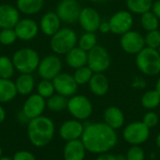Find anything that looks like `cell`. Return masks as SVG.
<instances>
[{
  "mask_svg": "<svg viewBox=\"0 0 160 160\" xmlns=\"http://www.w3.org/2000/svg\"><path fill=\"white\" fill-rule=\"evenodd\" d=\"M81 141L86 151L100 155L108 153L114 148L118 142V137L115 130L107 124L104 122H97L84 126Z\"/></svg>",
  "mask_w": 160,
  "mask_h": 160,
  "instance_id": "obj_1",
  "label": "cell"
},
{
  "mask_svg": "<svg viewBox=\"0 0 160 160\" xmlns=\"http://www.w3.org/2000/svg\"><path fill=\"white\" fill-rule=\"evenodd\" d=\"M55 133V127L53 121L47 117L40 115L37 118L31 119L27 124V136L30 142L41 148L48 145Z\"/></svg>",
  "mask_w": 160,
  "mask_h": 160,
  "instance_id": "obj_2",
  "label": "cell"
},
{
  "mask_svg": "<svg viewBox=\"0 0 160 160\" xmlns=\"http://www.w3.org/2000/svg\"><path fill=\"white\" fill-rule=\"evenodd\" d=\"M12 62L15 69L21 74H32L38 69L40 57L38 52L32 48H22L12 55Z\"/></svg>",
  "mask_w": 160,
  "mask_h": 160,
  "instance_id": "obj_3",
  "label": "cell"
},
{
  "mask_svg": "<svg viewBox=\"0 0 160 160\" xmlns=\"http://www.w3.org/2000/svg\"><path fill=\"white\" fill-rule=\"evenodd\" d=\"M78 37L74 30L68 27L60 28L51 37L50 47L55 54H67L70 50L76 47Z\"/></svg>",
  "mask_w": 160,
  "mask_h": 160,
  "instance_id": "obj_4",
  "label": "cell"
},
{
  "mask_svg": "<svg viewBox=\"0 0 160 160\" xmlns=\"http://www.w3.org/2000/svg\"><path fill=\"white\" fill-rule=\"evenodd\" d=\"M139 70L146 76H156L160 73V54L158 50L144 47L136 56Z\"/></svg>",
  "mask_w": 160,
  "mask_h": 160,
  "instance_id": "obj_5",
  "label": "cell"
},
{
  "mask_svg": "<svg viewBox=\"0 0 160 160\" xmlns=\"http://www.w3.org/2000/svg\"><path fill=\"white\" fill-rule=\"evenodd\" d=\"M68 111L77 120L88 119L93 113V105L90 99L82 95H74L68 100Z\"/></svg>",
  "mask_w": 160,
  "mask_h": 160,
  "instance_id": "obj_6",
  "label": "cell"
},
{
  "mask_svg": "<svg viewBox=\"0 0 160 160\" xmlns=\"http://www.w3.org/2000/svg\"><path fill=\"white\" fill-rule=\"evenodd\" d=\"M150 136V128L142 121H135L128 124L123 131L125 141L131 145H141L147 142Z\"/></svg>",
  "mask_w": 160,
  "mask_h": 160,
  "instance_id": "obj_7",
  "label": "cell"
},
{
  "mask_svg": "<svg viewBox=\"0 0 160 160\" xmlns=\"http://www.w3.org/2000/svg\"><path fill=\"white\" fill-rule=\"evenodd\" d=\"M110 65L111 56L104 47L97 45L88 52L87 66L94 73H103L110 68Z\"/></svg>",
  "mask_w": 160,
  "mask_h": 160,
  "instance_id": "obj_8",
  "label": "cell"
},
{
  "mask_svg": "<svg viewBox=\"0 0 160 160\" xmlns=\"http://www.w3.org/2000/svg\"><path fill=\"white\" fill-rule=\"evenodd\" d=\"M38 73L42 80L52 81L62 70V61L56 54H49L40 59Z\"/></svg>",
  "mask_w": 160,
  "mask_h": 160,
  "instance_id": "obj_9",
  "label": "cell"
},
{
  "mask_svg": "<svg viewBox=\"0 0 160 160\" xmlns=\"http://www.w3.org/2000/svg\"><path fill=\"white\" fill-rule=\"evenodd\" d=\"M82 8L77 0H61L55 9V13L65 23H74L78 22Z\"/></svg>",
  "mask_w": 160,
  "mask_h": 160,
  "instance_id": "obj_10",
  "label": "cell"
},
{
  "mask_svg": "<svg viewBox=\"0 0 160 160\" xmlns=\"http://www.w3.org/2000/svg\"><path fill=\"white\" fill-rule=\"evenodd\" d=\"M111 32L116 35H124L131 30L133 25V16L128 10L115 12L109 20Z\"/></svg>",
  "mask_w": 160,
  "mask_h": 160,
  "instance_id": "obj_11",
  "label": "cell"
},
{
  "mask_svg": "<svg viewBox=\"0 0 160 160\" xmlns=\"http://www.w3.org/2000/svg\"><path fill=\"white\" fill-rule=\"evenodd\" d=\"M120 45L127 53L137 55L145 47V39L141 33L130 30L122 35Z\"/></svg>",
  "mask_w": 160,
  "mask_h": 160,
  "instance_id": "obj_12",
  "label": "cell"
},
{
  "mask_svg": "<svg viewBox=\"0 0 160 160\" xmlns=\"http://www.w3.org/2000/svg\"><path fill=\"white\" fill-rule=\"evenodd\" d=\"M52 83L55 92L66 98L74 96L79 86L73 75H70L68 73H62V72L52 80Z\"/></svg>",
  "mask_w": 160,
  "mask_h": 160,
  "instance_id": "obj_13",
  "label": "cell"
},
{
  "mask_svg": "<svg viewBox=\"0 0 160 160\" xmlns=\"http://www.w3.org/2000/svg\"><path fill=\"white\" fill-rule=\"evenodd\" d=\"M18 39L22 41H30L37 38L39 32V26L37 22L31 18L20 19L14 27Z\"/></svg>",
  "mask_w": 160,
  "mask_h": 160,
  "instance_id": "obj_14",
  "label": "cell"
},
{
  "mask_svg": "<svg viewBox=\"0 0 160 160\" xmlns=\"http://www.w3.org/2000/svg\"><path fill=\"white\" fill-rule=\"evenodd\" d=\"M46 108V100L38 93L30 95L23 103L22 112L30 121L31 119L37 118L42 115Z\"/></svg>",
  "mask_w": 160,
  "mask_h": 160,
  "instance_id": "obj_15",
  "label": "cell"
},
{
  "mask_svg": "<svg viewBox=\"0 0 160 160\" xmlns=\"http://www.w3.org/2000/svg\"><path fill=\"white\" fill-rule=\"evenodd\" d=\"M78 22L85 32L95 33L99 28L101 19L99 13L95 8L91 7H85L82 8Z\"/></svg>",
  "mask_w": 160,
  "mask_h": 160,
  "instance_id": "obj_16",
  "label": "cell"
},
{
  "mask_svg": "<svg viewBox=\"0 0 160 160\" xmlns=\"http://www.w3.org/2000/svg\"><path fill=\"white\" fill-rule=\"evenodd\" d=\"M83 130L84 125H82L80 120H68L61 125L59 128V135L64 141L70 142L74 140H80Z\"/></svg>",
  "mask_w": 160,
  "mask_h": 160,
  "instance_id": "obj_17",
  "label": "cell"
},
{
  "mask_svg": "<svg viewBox=\"0 0 160 160\" xmlns=\"http://www.w3.org/2000/svg\"><path fill=\"white\" fill-rule=\"evenodd\" d=\"M20 11L9 4L0 5V29L14 28L20 21Z\"/></svg>",
  "mask_w": 160,
  "mask_h": 160,
  "instance_id": "obj_18",
  "label": "cell"
},
{
  "mask_svg": "<svg viewBox=\"0 0 160 160\" xmlns=\"http://www.w3.org/2000/svg\"><path fill=\"white\" fill-rule=\"evenodd\" d=\"M61 22L55 11L46 12L39 21V31L46 36L52 37L61 28Z\"/></svg>",
  "mask_w": 160,
  "mask_h": 160,
  "instance_id": "obj_19",
  "label": "cell"
},
{
  "mask_svg": "<svg viewBox=\"0 0 160 160\" xmlns=\"http://www.w3.org/2000/svg\"><path fill=\"white\" fill-rule=\"evenodd\" d=\"M85 155L86 149L81 139L67 142L63 150L65 160H84Z\"/></svg>",
  "mask_w": 160,
  "mask_h": 160,
  "instance_id": "obj_20",
  "label": "cell"
},
{
  "mask_svg": "<svg viewBox=\"0 0 160 160\" xmlns=\"http://www.w3.org/2000/svg\"><path fill=\"white\" fill-rule=\"evenodd\" d=\"M104 123L110 128L116 130L123 127L125 123V115L121 109L115 106L108 107L103 113Z\"/></svg>",
  "mask_w": 160,
  "mask_h": 160,
  "instance_id": "obj_21",
  "label": "cell"
},
{
  "mask_svg": "<svg viewBox=\"0 0 160 160\" xmlns=\"http://www.w3.org/2000/svg\"><path fill=\"white\" fill-rule=\"evenodd\" d=\"M88 52L81 49L79 46L74 47L66 54V62L71 68L77 69L82 67L87 66Z\"/></svg>",
  "mask_w": 160,
  "mask_h": 160,
  "instance_id": "obj_22",
  "label": "cell"
},
{
  "mask_svg": "<svg viewBox=\"0 0 160 160\" xmlns=\"http://www.w3.org/2000/svg\"><path fill=\"white\" fill-rule=\"evenodd\" d=\"M88 83L91 92L98 97H103L109 91V80L103 73H94Z\"/></svg>",
  "mask_w": 160,
  "mask_h": 160,
  "instance_id": "obj_23",
  "label": "cell"
},
{
  "mask_svg": "<svg viewBox=\"0 0 160 160\" xmlns=\"http://www.w3.org/2000/svg\"><path fill=\"white\" fill-rule=\"evenodd\" d=\"M14 83L17 93L22 96H29L35 88V79L32 74H21Z\"/></svg>",
  "mask_w": 160,
  "mask_h": 160,
  "instance_id": "obj_24",
  "label": "cell"
},
{
  "mask_svg": "<svg viewBox=\"0 0 160 160\" xmlns=\"http://www.w3.org/2000/svg\"><path fill=\"white\" fill-rule=\"evenodd\" d=\"M44 6V0H17L16 8L20 13L34 15L38 13Z\"/></svg>",
  "mask_w": 160,
  "mask_h": 160,
  "instance_id": "obj_25",
  "label": "cell"
},
{
  "mask_svg": "<svg viewBox=\"0 0 160 160\" xmlns=\"http://www.w3.org/2000/svg\"><path fill=\"white\" fill-rule=\"evenodd\" d=\"M17 90L14 82L10 79L0 78V103H8L17 96Z\"/></svg>",
  "mask_w": 160,
  "mask_h": 160,
  "instance_id": "obj_26",
  "label": "cell"
},
{
  "mask_svg": "<svg viewBox=\"0 0 160 160\" xmlns=\"http://www.w3.org/2000/svg\"><path fill=\"white\" fill-rule=\"evenodd\" d=\"M153 0H127L126 5L128 10L136 14H143L150 11L153 7Z\"/></svg>",
  "mask_w": 160,
  "mask_h": 160,
  "instance_id": "obj_27",
  "label": "cell"
},
{
  "mask_svg": "<svg viewBox=\"0 0 160 160\" xmlns=\"http://www.w3.org/2000/svg\"><path fill=\"white\" fill-rule=\"evenodd\" d=\"M68 100V99H67L66 97L59 94H54L51 98H47L46 107L52 112H62L65 109H67Z\"/></svg>",
  "mask_w": 160,
  "mask_h": 160,
  "instance_id": "obj_28",
  "label": "cell"
},
{
  "mask_svg": "<svg viewBox=\"0 0 160 160\" xmlns=\"http://www.w3.org/2000/svg\"><path fill=\"white\" fill-rule=\"evenodd\" d=\"M141 103L143 108L147 110H154L160 104V94L156 89L149 90L142 95Z\"/></svg>",
  "mask_w": 160,
  "mask_h": 160,
  "instance_id": "obj_29",
  "label": "cell"
},
{
  "mask_svg": "<svg viewBox=\"0 0 160 160\" xmlns=\"http://www.w3.org/2000/svg\"><path fill=\"white\" fill-rule=\"evenodd\" d=\"M15 67L12 59L6 56H0V78L2 79H11L15 72Z\"/></svg>",
  "mask_w": 160,
  "mask_h": 160,
  "instance_id": "obj_30",
  "label": "cell"
},
{
  "mask_svg": "<svg viewBox=\"0 0 160 160\" xmlns=\"http://www.w3.org/2000/svg\"><path fill=\"white\" fill-rule=\"evenodd\" d=\"M141 23L143 29H145L147 32H150L158 30L159 25V19L155 15L153 11H147L142 14Z\"/></svg>",
  "mask_w": 160,
  "mask_h": 160,
  "instance_id": "obj_31",
  "label": "cell"
},
{
  "mask_svg": "<svg viewBox=\"0 0 160 160\" xmlns=\"http://www.w3.org/2000/svg\"><path fill=\"white\" fill-rule=\"evenodd\" d=\"M97 43H98V38L96 34L93 32H85L78 39L79 47L87 52L91 51L95 46H97Z\"/></svg>",
  "mask_w": 160,
  "mask_h": 160,
  "instance_id": "obj_32",
  "label": "cell"
},
{
  "mask_svg": "<svg viewBox=\"0 0 160 160\" xmlns=\"http://www.w3.org/2000/svg\"><path fill=\"white\" fill-rule=\"evenodd\" d=\"M94 72L88 66L82 67L80 68L75 69V72L73 74V77L78 83V85H83L90 82Z\"/></svg>",
  "mask_w": 160,
  "mask_h": 160,
  "instance_id": "obj_33",
  "label": "cell"
},
{
  "mask_svg": "<svg viewBox=\"0 0 160 160\" xmlns=\"http://www.w3.org/2000/svg\"><path fill=\"white\" fill-rule=\"evenodd\" d=\"M37 91H38V94L41 96L43 98H51L52 95H54V92H55L52 81L41 80L37 86Z\"/></svg>",
  "mask_w": 160,
  "mask_h": 160,
  "instance_id": "obj_34",
  "label": "cell"
},
{
  "mask_svg": "<svg viewBox=\"0 0 160 160\" xmlns=\"http://www.w3.org/2000/svg\"><path fill=\"white\" fill-rule=\"evenodd\" d=\"M18 39L14 28H6L0 30V44L9 46Z\"/></svg>",
  "mask_w": 160,
  "mask_h": 160,
  "instance_id": "obj_35",
  "label": "cell"
},
{
  "mask_svg": "<svg viewBox=\"0 0 160 160\" xmlns=\"http://www.w3.org/2000/svg\"><path fill=\"white\" fill-rule=\"evenodd\" d=\"M146 47L158 50L160 46V31L154 30L147 33L144 38Z\"/></svg>",
  "mask_w": 160,
  "mask_h": 160,
  "instance_id": "obj_36",
  "label": "cell"
},
{
  "mask_svg": "<svg viewBox=\"0 0 160 160\" xmlns=\"http://www.w3.org/2000/svg\"><path fill=\"white\" fill-rule=\"evenodd\" d=\"M126 160H144L145 153L140 145H132L127 152Z\"/></svg>",
  "mask_w": 160,
  "mask_h": 160,
  "instance_id": "obj_37",
  "label": "cell"
},
{
  "mask_svg": "<svg viewBox=\"0 0 160 160\" xmlns=\"http://www.w3.org/2000/svg\"><path fill=\"white\" fill-rule=\"evenodd\" d=\"M142 122H143L149 128H155V127L158 126V122H159V117H158V113H156V112H153V111H150V112H146V113L143 115Z\"/></svg>",
  "mask_w": 160,
  "mask_h": 160,
  "instance_id": "obj_38",
  "label": "cell"
},
{
  "mask_svg": "<svg viewBox=\"0 0 160 160\" xmlns=\"http://www.w3.org/2000/svg\"><path fill=\"white\" fill-rule=\"evenodd\" d=\"M13 160H37L34 154H32L29 151H18L14 154L13 156Z\"/></svg>",
  "mask_w": 160,
  "mask_h": 160,
  "instance_id": "obj_39",
  "label": "cell"
},
{
  "mask_svg": "<svg viewBox=\"0 0 160 160\" xmlns=\"http://www.w3.org/2000/svg\"><path fill=\"white\" fill-rule=\"evenodd\" d=\"M96 160H126L125 156L123 155H111L108 153L100 154Z\"/></svg>",
  "mask_w": 160,
  "mask_h": 160,
  "instance_id": "obj_40",
  "label": "cell"
},
{
  "mask_svg": "<svg viewBox=\"0 0 160 160\" xmlns=\"http://www.w3.org/2000/svg\"><path fill=\"white\" fill-rule=\"evenodd\" d=\"M98 30H99L101 33H103V34H107V33L111 32V27H110V23H109V22H107V21L101 22H100V25H99Z\"/></svg>",
  "mask_w": 160,
  "mask_h": 160,
  "instance_id": "obj_41",
  "label": "cell"
},
{
  "mask_svg": "<svg viewBox=\"0 0 160 160\" xmlns=\"http://www.w3.org/2000/svg\"><path fill=\"white\" fill-rule=\"evenodd\" d=\"M152 11L155 13V15L160 20V0L154 2L152 7Z\"/></svg>",
  "mask_w": 160,
  "mask_h": 160,
  "instance_id": "obj_42",
  "label": "cell"
},
{
  "mask_svg": "<svg viewBox=\"0 0 160 160\" xmlns=\"http://www.w3.org/2000/svg\"><path fill=\"white\" fill-rule=\"evenodd\" d=\"M132 86H133V87H135V88H143V87H145V86H146V82H145L143 80H142V79L138 78V79H136V80L133 82Z\"/></svg>",
  "mask_w": 160,
  "mask_h": 160,
  "instance_id": "obj_43",
  "label": "cell"
},
{
  "mask_svg": "<svg viewBox=\"0 0 160 160\" xmlns=\"http://www.w3.org/2000/svg\"><path fill=\"white\" fill-rule=\"evenodd\" d=\"M6 119V111L0 103V124H2Z\"/></svg>",
  "mask_w": 160,
  "mask_h": 160,
  "instance_id": "obj_44",
  "label": "cell"
},
{
  "mask_svg": "<svg viewBox=\"0 0 160 160\" xmlns=\"http://www.w3.org/2000/svg\"><path fill=\"white\" fill-rule=\"evenodd\" d=\"M156 144H157V146L160 149V133L158 134V136L156 138Z\"/></svg>",
  "mask_w": 160,
  "mask_h": 160,
  "instance_id": "obj_45",
  "label": "cell"
},
{
  "mask_svg": "<svg viewBox=\"0 0 160 160\" xmlns=\"http://www.w3.org/2000/svg\"><path fill=\"white\" fill-rule=\"evenodd\" d=\"M89 1H91L93 3H96V4H102V3H105V2H107L109 0H89Z\"/></svg>",
  "mask_w": 160,
  "mask_h": 160,
  "instance_id": "obj_46",
  "label": "cell"
},
{
  "mask_svg": "<svg viewBox=\"0 0 160 160\" xmlns=\"http://www.w3.org/2000/svg\"><path fill=\"white\" fill-rule=\"evenodd\" d=\"M156 90L160 94V78L158 80V82H157V85H156Z\"/></svg>",
  "mask_w": 160,
  "mask_h": 160,
  "instance_id": "obj_47",
  "label": "cell"
},
{
  "mask_svg": "<svg viewBox=\"0 0 160 160\" xmlns=\"http://www.w3.org/2000/svg\"><path fill=\"white\" fill-rule=\"evenodd\" d=\"M0 160H13V158H11L9 157H1Z\"/></svg>",
  "mask_w": 160,
  "mask_h": 160,
  "instance_id": "obj_48",
  "label": "cell"
},
{
  "mask_svg": "<svg viewBox=\"0 0 160 160\" xmlns=\"http://www.w3.org/2000/svg\"><path fill=\"white\" fill-rule=\"evenodd\" d=\"M2 154H3V150H2V148H1V146H0V158L2 157Z\"/></svg>",
  "mask_w": 160,
  "mask_h": 160,
  "instance_id": "obj_49",
  "label": "cell"
},
{
  "mask_svg": "<svg viewBox=\"0 0 160 160\" xmlns=\"http://www.w3.org/2000/svg\"><path fill=\"white\" fill-rule=\"evenodd\" d=\"M158 52H159V54H160V46H159V48L158 49Z\"/></svg>",
  "mask_w": 160,
  "mask_h": 160,
  "instance_id": "obj_50",
  "label": "cell"
},
{
  "mask_svg": "<svg viewBox=\"0 0 160 160\" xmlns=\"http://www.w3.org/2000/svg\"><path fill=\"white\" fill-rule=\"evenodd\" d=\"M0 45H1V44H0Z\"/></svg>",
  "mask_w": 160,
  "mask_h": 160,
  "instance_id": "obj_51",
  "label": "cell"
}]
</instances>
